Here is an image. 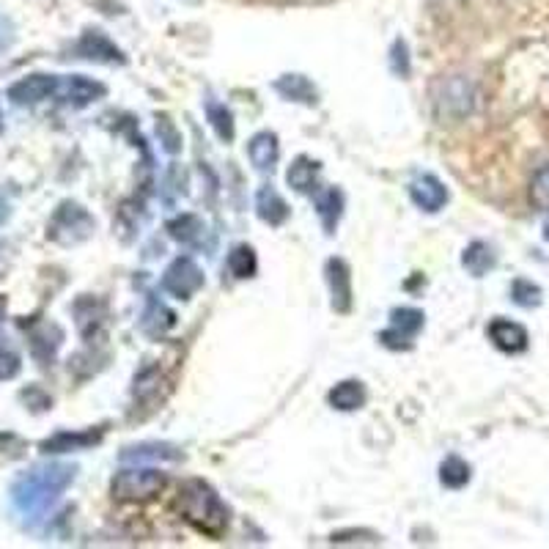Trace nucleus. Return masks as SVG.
<instances>
[{
    "label": "nucleus",
    "instance_id": "1",
    "mask_svg": "<svg viewBox=\"0 0 549 549\" xmlns=\"http://www.w3.org/2000/svg\"><path fill=\"white\" fill-rule=\"evenodd\" d=\"M75 481V467L69 464H47L31 473L20 475L11 486V506L25 522H39L58 503L69 484Z\"/></svg>",
    "mask_w": 549,
    "mask_h": 549
},
{
    "label": "nucleus",
    "instance_id": "2",
    "mask_svg": "<svg viewBox=\"0 0 549 549\" xmlns=\"http://www.w3.org/2000/svg\"><path fill=\"white\" fill-rule=\"evenodd\" d=\"M176 508H179V514L190 528L204 533L209 539H220L228 530L226 503L220 500V495L206 481H198V478L184 481L179 486Z\"/></svg>",
    "mask_w": 549,
    "mask_h": 549
},
{
    "label": "nucleus",
    "instance_id": "3",
    "mask_svg": "<svg viewBox=\"0 0 549 549\" xmlns=\"http://www.w3.org/2000/svg\"><path fill=\"white\" fill-rule=\"evenodd\" d=\"M431 108L442 124L467 119L475 108V86L462 75L440 77L431 86Z\"/></svg>",
    "mask_w": 549,
    "mask_h": 549
},
{
    "label": "nucleus",
    "instance_id": "4",
    "mask_svg": "<svg viewBox=\"0 0 549 549\" xmlns=\"http://www.w3.org/2000/svg\"><path fill=\"white\" fill-rule=\"evenodd\" d=\"M165 484H168L165 473L154 470V467H127L113 478L110 492L121 503H143V500L160 495Z\"/></svg>",
    "mask_w": 549,
    "mask_h": 549
},
{
    "label": "nucleus",
    "instance_id": "5",
    "mask_svg": "<svg viewBox=\"0 0 549 549\" xmlns=\"http://www.w3.org/2000/svg\"><path fill=\"white\" fill-rule=\"evenodd\" d=\"M91 231H94V217L88 215L83 206L61 204L47 226V237L58 245H77V242L91 237Z\"/></svg>",
    "mask_w": 549,
    "mask_h": 549
},
{
    "label": "nucleus",
    "instance_id": "6",
    "mask_svg": "<svg viewBox=\"0 0 549 549\" xmlns=\"http://www.w3.org/2000/svg\"><path fill=\"white\" fill-rule=\"evenodd\" d=\"M204 286V272L190 256H179L162 275V289L176 300H190L195 291Z\"/></svg>",
    "mask_w": 549,
    "mask_h": 549
},
{
    "label": "nucleus",
    "instance_id": "7",
    "mask_svg": "<svg viewBox=\"0 0 549 549\" xmlns=\"http://www.w3.org/2000/svg\"><path fill=\"white\" fill-rule=\"evenodd\" d=\"M420 330H423V313L415 308H396L390 316V327L382 333V344L390 349H410Z\"/></svg>",
    "mask_w": 549,
    "mask_h": 549
},
{
    "label": "nucleus",
    "instance_id": "8",
    "mask_svg": "<svg viewBox=\"0 0 549 549\" xmlns=\"http://www.w3.org/2000/svg\"><path fill=\"white\" fill-rule=\"evenodd\" d=\"M55 97L61 99L64 105H72V108H86L91 102H97L99 97H105V86L97 83V80H88L83 75H72L58 80Z\"/></svg>",
    "mask_w": 549,
    "mask_h": 549
},
{
    "label": "nucleus",
    "instance_id": "9",
    "mask_svg": "<svg viewBox=\"0 0 549 549\" xmlns=\"http://www.w3.org/2000/svg\"><path fill=\"white\" fill-rule=\"evenodd\" d=\"M58 77L55 75H28L9 88V99L14 105H39L44 99L55 97Z\"/></svg>",
    "mask_w": 549,
    "mask_h": 549
},
{
    "label": "nucleus",
    "instance_id": "10",
    "mask_svg": "<svg viewBox=\"0 0 549 549\" xmlns=\"http://www.w3.org/2000/svg\"><path fill=\"white\" fill-rule=\"evenodd\" d=\"M410 198L418 209L434 215V212H440L442 206L448 204V190H445V184H442L437 176H429V173H426V176H418V179L410 184Z\"/></svg>",
    "mask_w": 549,
    "mask_h": 549
},
{
    "label": "nucleus",
    "instance_id": "11",
    "mask_svg": "<svg viewBox=\"0 0 549 549\" xmlns=\"http://www.w3.org/2000/svg\"><path fill=\"white\" fill-rule=\"evenodd\" d=\"M489 338H492V344H495L500 352H506V355H519V352H525L530 341L528 330L519 322H511V319H495V322L489 324Z\"/></svg>",
    "mask_w": 549,
    "mask_h": 549
},
{
    "label": "nucleus",
    "instance_id": "12",
    "mask_svg": "<svg viewBox=\"0 0 549 549\" xmlns=\"http://www.w3.org/2000/svg\"><path fill=\"white\" fill-rule=\"evenodd\" d=\"M327 283H330L335 311L349 313V308H352V272L346 267V261H327Z\"/></svg>",
    "mask_w": 549,
    "mask_h": 549
},
{
    "label": "nucleus",
    "instance_id": "13",
    "mask_svg": "<svg viewBox=\"0 0 549 549\" xmlns=\"http://www.w3.org/2000/svg\"><path fill=\"white\" fill-rule=\"evenodd\" d=\"M77 53L88 58V61H99V64H124V55H121L119 47L99 31H88L77 44Z\"/></svg>",
    "mask_w": 549,
    "mask_h": 549
},
{
    "label": "nucleus",
    "instance_id": "14",
    "mask_svg": "<svg viewBox=\"0 0 549 549\" xmlns=\"http://www.w3.org/2000/svg\"><path fill=\"white\" fill-rule=\"evenodd\" d=\"M248 157L261 173H272V168H275V162L280 157L278 135L275 132H259V135H253V140L248 143Z\"/></svg>",
    "mask_w": 549,
    "mask_h": 549
},
{
    "label": "nucleus",
    "instance_id": "15",
    "mask_svg": "<svg viewBox=\"0 0 549 549\" xmlns=\"http://www.w3.org/2000/svg\"><path fill=\"white\" fill-rule=\"evenodd\" d=\"M102 440L99 431H80V434H72V431H61V434H53L50 440L42 442L44 453H66V451H83L88 445H97Z\"/></svg>",
    "mask_w": 549,
    "mask_h": 549
},
{
    "label": "nucleus",
    "instance_id": "16",
    "mask_svg": "<svg viewBox=\"0 0 549 549\" xmlns=\"http://www.w3.org/2000/svg\"><path fill=\"white\" fill-rule=\"evenodd\" d=\"M327 401L333 404L335 410L355 412V410H360L363 404H366V388H363V382L346 379V382H341V385H335V388L330 390Z\"/></svg>",
    "mask_w": 549,
    "mask_h": 549
},
{
    "label": "nucleus",
    "instance_id": "17",
    "mask_svg": "<svg viewBox=\"0 0 549 549\" xmlns=\"http://www.w3.org/2000/svg\"><path fill=\"white\" fill-rule=\"evenodd\" d=\"M256 212L264 223H270V226H280V223H286V217H289V206L286 201L280 198L278 190H272V187H261L259 195H256Z\"/></svg>",
    "mask_w": 549,
    "mask_h": 549
},
{
    "label": "nucleus",
    "instance_id": "18",
    "mask_svg": "<svg viewBox=\"0 0 549 549\" xmlns=\"http://www.w3.org/2000/svg\"><path fill=\"white\" fill-rule=\"evenodd\" d=\"M316 212H319V220L327 234H333L338 220H341V212H344V195L338 193L335 187H327L322 193L316 195Z\"/></svg>",
    "mask_w": 549,
    "mask_h": 549
},
{
    "label": "nucleus",
    "instance_id": "19",
    "mask_svg": "<svg viewBox=\"0 0 549 549\" xmlns=\"http://www.w3.org/2000/svg\"><path fill=\"white\" fill-rule=\"evenodd\" d=\"M316 176H319V162L308 160V157H297L286 171V182L297 193H313L316 190Z\"/></svg>",
    "mask_w": 549,
    "mask_h": 549
},
{
    "label": "nucleus",
    "instance_id": "20",
    "mask_svg": "<svg viewBox=\"0 0 549 549\" xmlns=\"http://www.w3.org/2000/svg\"><path fill=\"white\" fill-rule=\"evenodd\" d=\"M495 261V253H492V248H489L486 242H473V245H467V250H464L462 256L464 270L470 272L473 278H484L486 272L495 267Z\"/></svg>",
    "mask_w": 549,
    "mask_h": 549
},
{
    "label": "nucleus",
    "instance_id": "21",
    "mask_svg": "<svg viewBox=\"0 0 549 549\" xmlns=\"http://www.w3.org/2000/svg\"><path fill=\"white\" fill-rule=\"evenodd\" d=\"M280 94L286 99H294V102H302V105H316V88L311 86V80L302 75H283L275 83Z\"/></svg>",
    "mask_w": 549,
    "mask_h": 549
},
{
    "label": "nucleus",
    "instance_id": "22",
    "mask_svg": "<svg viewBox=\"0 0 549 549\" xmlns=\"http://www.w3.org/2000/svg\"><path fill=\"white\" fill-rule=\"evenodd\" d=\"M168 231H171V237L176 239V242H182V245H198L201 237H204V220L195 215H179L168 223Z\"/></svg>",
    "mask_w": 549,
    "mask_h": 549
},
{
    "label": "nucleus",
    "instance_id": "23",
    "mask_svg": "<svg viewBox=\"0 0 549 549\" xmlns=\"http://www.w3.org/2000/svg\"><path fill=\"white\" fill-rule=\"evenodd\" d=\"M173 324H176L173 311H168L162 302L149 300V308H146V313H143V330H146L151 338H160V335H165L168 330H171Z\"/></svg>",
    "mask_w": 549,
    "mask_h": 549
},
{
    "label": "nucleus",
    "instance_id": "24",
    "mask_svg": "<svg viewBox=\"0 0 549 549\" xmlns=\"http://www.w3.org/2000/svg\"><path fill=\"white\" fill-rule=\"evenodd\" d=\"M179 453L173 451L171 445H135L121 453V462H162V459H176Z\"/></svg>",
    "mask_w": 549,
    "mask_h": 549
},
{
    "label": "nucleus",
    "instance_id": "25",
    "mask_svg": "<svg viewBox=\"0 0 549 549\" xmlns=\"http://www.w3.org/2000/svg\"><path fill=\"white\" fill-rule=\"evenodd\" d=\"M440 481L448 489H462V486L470 484V464L459 459V456H448L440 464Z\"/></svg>",
    "mask_w": 549,
    "mask_h": 549
},
{
    "label": "nucleus",
    "instance_id": "26",
    "mask_svg": "<svg viewBox=\"0 0 549 549\" xmlns=\"http://www.w3.org/2000/svg\"><path fill=\"white\" fill-rule=\"evenodd\" d=\"M228 270L234 278H253L256 270H259V261H256V253L248 245H239V248L231 250V256H228Z\"/></svg>",
    "mask_w": 549,
    "mask_h": 549
},
{
    "label": "nucleus",
    "instance_id": "27",
    "mask_svg": "<svg viewBox=\"0 0 549 549\" xmlns=\"http://www.w3.org/2000/svg\"><path fill=\"white\" fill-rule=\"evenodd\" d=\"M206 119L215 127L217 138L220 140H234V116L226 105L220 102H206Z\"/></svg>",
    "mask_w": 549,
    "mask_h": 549
},
{
    "label": "nucleus",
    "instance_id": "28",
    "mask_svg": "<svg viewBox=\"0 0 549 549\" xmlns=\"http://www.w3.org/2000/svg\"><path fill=\"white\" fill-rule=\"evenodd\" d=\"M530 204L539 212H549V165L536 171L533 182H530Z\"/></svg>",
    "mask_w": 549,
    "mask_h": 549
},
{
    "label": "nucleus",
    "instance_id": "29",
    "mask_svg": "<svg viewBox=\"0 0 549 549\" xmlns=\"http://www.w3.org/2000/svg\"><path fill=\"white\" fill-rule=\"evenodd\" d=\"M511 297H514V302L522 305V308H536L541 302V289L536 283H530V280H514Z\"/></svg>",
    "mask_w": 549,
    "mask_h": 549
},
{
    "label": "nucleus",
    "instance_id": "30",
    "mask_svg": "<svg viewBox=\"0 0 549 549\" xmlns=\"http://www.w3.org/2000/svg\"><path fill=\"white\" fill-rule=\"evenodd\" d=\"M157 135H160L162 149L168 151V154H176V151L182 149V135H179L176 124L168 116H157Z\"/></svg>",
    "mask_w": 549,
    "mask_h": 549
},
{
    "label": "nucleus",
    "instance_id": "31",
    "mask_svg": "<svg viewBox=\"0 0 549 549\" xmlns=\"http://www.w3.org/2000/svg\"><path fill=\"white\" fill-rule=\"evenodd\" d=\"M390 66L399 77L410 75V55H407V42L404 39H396L393 42V50H390Z\"/></svg>",
    "mask_w": 549,
    "mask_h": 549
},
{
    "label": "nucleus",
    "instance_id": "32",
    "mask_svg": "<svg viewBox=\"0 0 549 549\" xmlns=\"http://www.w3.org/2000/svg\"><path fill=\"white\" fill-rule=\"evenodd\" d=\"M17 374H20V357L0 346V379H14Z\"/></svg>",
    "mask_w": 549,
    "mask_h": 549
},
{
    "label": "nucleus",
    "instance_id": "33",
    "mask_svg": "<svg viewBox=\"0 0 549 549\" xmlns=\"http://www.w3.org/2000/svg\"><path fill=\"white\" fill-rule=\"evenodd\" d=\"M363 539H377V536H371V533H355V530H349V533H335L333 544H338V547H344V544H368L371 547V541H363Z\"/></svg>",
    "mask_w": 549,
    "mask_h": 549
},
{
    "label": "nucleus",
    "instance_id": "34",
    "mask_svg": "<svg viewBox=\"0 0 549 549\" xmlns=\"http://www.w3.org/2000/svg\"><path fill=\"white\" fill-rule=\"evenodd\" d=\"M14 42V25H11V20L0 11V53L3 50H9V44Z\"/></svg>",
    "mask_w": 549,
    "mask_h": 549
},
{
    "label": "nucleus",
    "instance_id": "35",
    "mask_svg": "<svg viewBox=\"0 0 549 549\" xmlns=\"http://www.w3.org/2000/svg\"><path fill=\"white\" fill-rule=\"evenodd\" d=\"M6 215H9V212H6V206H0V220H3Z\"/></svg>",
    "mask_w": 549,
    "mask_h": 549
},
{
    "label": "nucleus",
    "instance_id": "36",
    "mask_svg": "<svg viewBox=\"0 0 549 549\" xmlns=\"http://www.w3.org/2000/svg\"><path fill=\"white\" fill-rule=\"evenodd\" d=\"M544 237H547V239H549V226H547V231H544Z\"/></svg>",
    "mask_w": 549,
    "mask_h": 549
},
{
    "label": "nucleus",
    "instance_id": "37",
    "mask_svg": "<svg viewBox=\"0 0 549 549\" xmlns=\"http://www.w3.org/2000/svg\"><path fill=\"white\" fill-rule=\"evenodd\" d=\"M0 316H3V305H0ZM0 322H3V319H0Z\"/></svg>",
    "mask_w": 549,
    "mask_h": 549
},
{
    "label": "nucleus",
    "instance_id": "38",
    "mask_svg": "<svg viewBox=\"0 0 549 549\" xmlns=\"http://www.w3.org/2000/svg\"><path fill=\"white\" fill-rule=\"evenodd\" d=\"M0 130H3V116H0Z\"/></svg>",
    "mask_w": 549,
    "mask_h": 549
}]
</instances>
